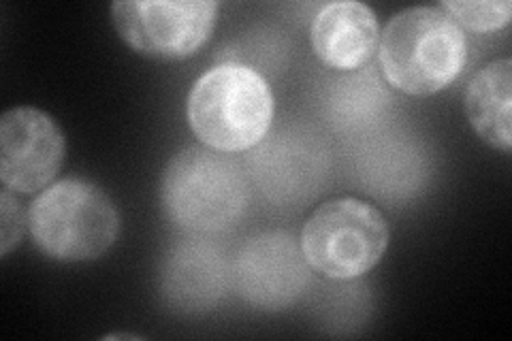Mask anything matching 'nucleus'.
I'll return each instance as SVG.
<instances>
[{
    "mask_svg": "<svg viewBox=\"0 0 512 341\" xmlns=\"http://www.w3.org/2000/svg\"><path fill=\"white\" fill-rule=\"evenodd\" d=\"M378 60L393 88L429 96L451 86L466 69L468 39L444 9L410 7L380 32Z\"/></svg>",
    "mask_w": 512,
    "mask_h": 341,
    "instance_id": "1",
    "label": "nucleus"
},
{
    "mask_svg": "<svg viewBox=\"0 0 512 341\" xmlns=\"http://www.w3.org/2000/svg\"><path fill=\"white\" fill-rule=\"evenodd\" d=\"M160 199L167 218L190 233L227 231L248 205L246 177L235 160L210 148H186L163 173Z\"/></svg>",
    "mask_w": 512,
    "mask_h": 341,
    "instance_id": "4",
    "label": "nucleus"
},
{
    "mask_svg": "<svg viewBox=\"0 0 512 341\" xmlns=\"http://www.w3.org/2000/svg\"><path fill=\"white\" fill-rule=\"evenodd\" d=\"M227 278V265L218 248L201 239H190L169 252L160 288L171 310L201 314L220 301Z\"/></svg>",
    "mask_w": 512,
    "mask_h": 341,
    "instance_id": "9",
    "label": "nucleus"
},
{
    "mask_svg": "<svg viewBox=\"0 0 512 341\" xmlns=\"http://www.w3.org/2000/svg\"><path fill=\"white\" fill-rule=\"evenodd\" d=\"M28 231L45 256L60 263H84L114 246L120 214L103 188L69 177L30 203Z\"/></svg>",
    "mask_w": 512,
    "mask_h": 341,
    "instance_id": "3",
    "label": "nucleus"
},
{
    "mask_svg": "<svg viewBox=\"0 0 512 341\" xmlns=\"http://www.w3.org/2000/svg\"><path fill=\"white\" fill-rule=\"evenodd\" d=\"M26 229L28 211H24L22 203L5 188L0 194V256L7 258L13 248L20 246Z\"/></svg>",
    "mask_w": 512,
    "mask_h": 341,
    "instance_id": "13",
    "label": "nucleus"
},
{
    "mask_svg": "<svg viewBox=\"0 0 512 341\" xmlns=\"http://www.w3.org/2000/svg\"><path fill=\"white\" fill-rule=\"evenodd\" d=\"M301 252L310 269L329 280H355L372 271L389 248V224L359 199L320 205L301 231Z\"/></svg>",
    "mask_w": 512,
    "mask_h": 341,
    "instance_id": "5",
    "label": "nucleus"
},
{
    "mask_svg": "<svg viewBox=\"0 0 512 341\" xmlns=\"http://www.w3.org/2000/svg\"><path fill=\"white\" fill-rule=\"evenodd\" d=\"M218 15L214 0H128L111 5L118 35L156 60H186L210 41Z\"/></svg>",
    "mask_w": 512,
    "mask_h": 341,
    "instance_id": "6",
    "label": "nucleus"
},
{
    "mask_svg": "<svg viewBox=\"0 0 512 341\" xmlns=\"http://www.w3.org/2000/svg\"><path fill=\"white\" fill-rule=\"evenodd\" d=\"M229 278L237 295L256 310L282 312L297 303L310 284L301 246L288 233H263L237 252Z\"/></svg>",
    "mask_w": 512,
    "mask_h": 341,
    "instance_id": "7",
    "label": "nucleus"
},
{
    "mask_svg": "<svg viewBox=\"0 0 512 341\" xmlns=\"http://www.w3.org/2000/svg\"><path fill=\"white\" fill-rule=\"evenodd\" d=\"M314 54L327 67L355 71L374 56L380 43L376 13L355 0L329 3L316 13L310 26Z\"/></svg>",
    "mask_w": 512,
    "mask_h": 341,
    "instance_id": "10",
    "label": "nucleus"
},
{
    "mask_svg": "<svg viewBox=\"0 0 512 341\" xmlns=\"http://www.w3.org/2000/svg\"><path fill=\"white\" fill-rule=\"evenodd\" d=\"M457 26L472 32H495L510 24L512 5L508 0H444L440 5Z\"/></svg>",
    "mask_w": 512,
    "mask_h": 341,
    "instance_id": "12",
    "label": "nucleus"
},
{
    "mask_svg": "<svg viewBox=\"0 0 512 341\" xmlns=\"http://www.w3.org/2000/svg\"><path fill=\"white\" fill-rule=\"evenodd\" d=\"M188 124L205 148L222 154L252 150L274 122V94L265 77L246 64H218L188 94Z\"/></svg>",
    "mask_w": 512,
    "mask_h": 341,
    "instance_id": "2",
    "label": "nucleus"
},
{
    "mask_svg": "<svg viewBox=\"0 0 512 341\" xmlns=\"http://www.w3.org/2000/svg\"><path fill=\"white\" fill-rule=\"evenodd\" d=\"M466 116L474 133L500 152L512 148V62L493 60L466 88Z\"/></svg>",
    "mask_w": 512,
    "mask_h": 341,
    "instance_id": "11",
    "label": "nucleus"
},
{
    "mask_svg": "<svg viewBox=\"0 0 512 341\" xmlns=\"http://www.w3.org/2000/svg\"><path fill=\"white\" fill-rule=\"evenodd\" d=\"M64 150V135L50 113L15 107L0 118V180L11 192L32 194L50 186Z\"/></svg>",
    "mask_w": 512,
    "mask_h": 341,
    "instance_id": "8",
    "label": "nucleus"
}]
</instances>
